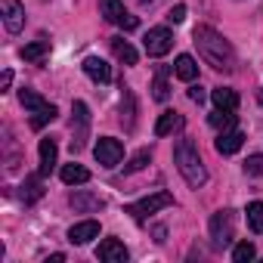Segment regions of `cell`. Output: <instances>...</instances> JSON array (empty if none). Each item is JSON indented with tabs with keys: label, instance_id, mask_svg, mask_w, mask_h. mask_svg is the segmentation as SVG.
<instances>
[{
	"label": "cell",
	"instance_id": "ba28073f",
	"mask_svg": "<svg viewBox=\"0 0 263 263\" xmlns=\"http://www.w3.org/2000/svg\"><path fill=\"white\" fill-rule=\"evenodd\" d=\"M71 134H74V140H71V149L78 152V149H84V140H87V127H90V108H87V102H74L71 105Z\"/></svg>",
	"mask_w": 263,
	"mask_h": 263
},
{
	"label": "cell",
	"instance_id": "ac0fdd59",
	"mask_svg": "<svg viewBox=\"0 0 263 263\" xmlns=\"http://www.w3.org/2000/svg\"><path fill=\"white\" fill-rule=\"evenodd\" d=\"M211 99H214L217 108H229V111L238 108V93L229 90V87H214V90H211Z\"/></svg>",
	"mask_w": 263,
	"mask_h": 263
},
{
	"label": "cell",
	"instance_id": "4dcf8cb0",
	"mask_svg": "<svg viewBox=\"0 0 263 263\" xmlns=\"http://www.w3.org/2000/svg\"><path fill=\"white\" fill-rule=\"evenodd\" d=\"M245 174L248 177H263V155H251L245 161Z\"/></svg>",
	"mask_w": 263,
	"mask_h": 263
},
{
	"label": "cell",
	"instance_id": "484cf974",
	"mask_svg": "<svg viewBox=\"0 0 263 263\" xmlns=\"http://www.w3.org/2000/svg\"><path fill=\"white\" fill-rule=\"evenodd\" d=\"M56 115H59V111H56V105H53V102H47L44 108H37V111L31 115V127H34V130H41V127H44V124H50Z\"/></svg>",
	"mask_w": 263,
	"mask_h": 263
},
{
	"label": "cell",
	"instance_id": "e575fe53",
	"mask_svg": "<svg viewBox=\"0 0 263 263\" xmlns=\"http://www.w3.org/2000/svg\"><path fill=\"white\" fill-rule=\"evenodd\" d=\"M260 102H263V90H260Z\"/></svg>",
	"mask_w": 263,
	"mask_h": 263
},
{
	"label": "cell",
	"instance_id": "4316f807",
	"mask_svg": "<svg viewBox=\"0 0 263 263\" xmlns=\"http://www.w3.org/2000/svg\"><path fill=\"white\" fill-rule=\"evenodd\" d=\"M149 161H152V152H149V149H140L134 158H130V161L124 164V174H137V171H143Z\"/></svg>",
	"mask_w": 263,
	"mask_h": 263
},
{
	"label": "cell",
	"instance_id": "6da1fadb",
	"mask_svg": "<svg viewBox=\"0 0 263 263\" xmlns=\"http://www.w3.org/2000/svg\"><path fill=\"white\" fill-rule=\"evenodd\" d=\"M192 41H195V47H198V56H201L211 68L226 71V74L235 71V50H232V44H229L217 28L198 25V28L192 31Z\"/></svg>",
	"mask_w": 263,
	"mask_h": 263
},
{
	"label": "cell",
	"instance_id": "e0dca14e",
	"mask_svg": "<svg viewBox=\"0 0 263 263\" xmlns=\"http://www.w3.org/2000/svg\"><path fill=\"white\" fill-rule=\"evenodd\" d=\"M111 53H115V59L118 62H124V65H137V50L134 47H130L124 37H111Z\"/></svg>",
	"mask_w": 263,
	"mask_h": 263
},
{
	"label": "cell",
	"instance_id": "7402d4cb",
	"mask_svg": "<svg viewBox=\"0 0 263 263\" xmlns=\"http://www.w3.org/2000/svg\"><path fill=\"white\" fill-rule=\"evenodd\" d=\"M134 111H137V105H134V93H130L127 87H121V121H124L127 130H134Z\"/></svg>",
	"mask_w": 263,
	"mask_h": 263
},
{
	"label": "cell",
	"instance_id": "7c38bea8",
	"mask_svg": "<svg viewBox=\"0 0 263 263\" xmlns=\"http://www.w3.org/2000/svg\"><path fill=\"white\" fill-rule=\"evenodd\" d=\"M84 71H87V78H93L96 84H108V81H111V68H108V62L99 59V56H87V59H84Z\"/></svg>",
	"mask_w": 263,
	"mask_h": 263
},
{
	"label": "cell",
	"instance_id": "5bb4252c",
	"mask_svg": "<svg viewBox=\"0 0 263 263\" xmlns=\"http://www.w3.org/2000/svg\"><path fill=\"white\" fill-rule=\"evenodd\" d=\"M186 124V118L180 115V111H164V115H158V121H155V137H171L174 130H180Z\"/></svg>",
	"mask_w": 263,
	"mask_h": 263
},
{
	"label": "cell",
	"instance_id": "d4e9b609",
	"mask_svg": "<svg viewBox=\"0 0 263 263\" xmlns=\"http://www.w3.org/2000/svg\"><path fill=\"white\" fill-rule=\"evenodd\" d=\"M245 214H248V226H251L257 235H263V201H251Z\"/></svg>",
	"mask_w": 263,
	"mask_h": 263
},
{
	"label": "cell",
	"instance_id": "4fadbf2b",
	"mask_svg": "<svg viewBox=\"0 0 263 263\" xmlns=\"http://www.w3.org/2000/svg\"><path fill=\"white\" fill-rule=\"evenodd\" d=\"M99 235V223L96 220H84V223H74L71 229H68V241L71 245H87L90 238H96Z\"/></svg>",
	"mask_w": 263,
	"mask_h": 263
},
{
	"label": "cell",
	"instance_id": "836d02e7",
	"mask_svg": "<svg viewBox=\"0 0 263 263\" xmlns=\"http://www.w3.org/2000/svg\"><path fill=\"white\" fill-rule=\"evenodd\" d=\"M10 84H13V71H4V78H0V87H4V90H7Z\"/></svg>",
	"mask_w": 263,
	"mask_h": 263
},
{
	"label": "cell",
	"instance_id": "d6986e66",
	"mask_svg": "<svg viewBox=\"0 0 263 263\" xmlns=\"http://www.w3.org/2000/svg\"><path fill=\"white\" fill-rule=\"evenodd\" d=\"M59 177H62L65 186H81V183L90 180V171H87L84 164H65V167L59 171Z\"/></svg>",
	"mask_w": 263,
	"mask_h": 263
},
{
	"label": "cell",
	"instance_id": "8992f818",
	"mask_svg": "<svg viewBox=\"0 0 263 263\" xmlns=\"http://www.w3.org/2000/svg\"><path fill=\"white\" fill-rule=\"evenodd\" d=\"M93 155H96V161L102 167H118L121 158H124V146L115 137H99V143L93 146Z\"/></svg>",
	"mask_w": 263,
	"mask_h": 263
},
{
	"label": "cell",
	"instance_id": "30bf717a",
	"mask_svg": "<svg viewBox=\"0 0 263 263\" xmlns=\"http://www.w3.org/2000/svg\"><path fill=\"white\" fill-rule=\"evenodd\" d=\"M245 146V134H241V130H223V134L217 137V143H214V149L220 152V155H235L238 149Z\"/></svg>",
	"mask_w": 263,
	"mask_h": 263
},
{
	"label": "cell",
	"instance_id": "2e32d148",
	"mask_svg": "<svg viewBox=\"0 0 263 263\" xmlns=\"http://www.w3.org/2000/svg\"><path fill=\"white\" fill-rule=\"evenodd\" d=\"M174 74L180 78V81H186V84H192L195 78H198V62L192 59V56H177V65H174Z\"/></svg>",
	"mask_w": 263,
	"mask_h": 263
},
{
	"label": "cell",
	"instance_id": "cb8c5ba5",
	"mask_svg": "<svg viewBox=\"0 0 263 263\" xmlns=\"http://www.w3.org/2000/svg\"><path fill=\"white\" fill-rule=\"evenodd\" d=\"M50 53V41H34L22 47V59L25 62H44V56Z\"/></svg>",
	"mask_w": 263,
	"mask_h": 263
},
{
	"label": "cell",
	"instance_id": "5b68a950",
	"mask_svg": "<svg viewBox=\"0 0 263 263\" xmlns=\"http://www.w3.org/2000/svg\"><path fill=\"white\" fill-rule=\"evenodd\" d=\"M143 47H146V53H149L152 59L167 56V53L174 50V31H171V28H149V34L143 37Z\"/></svg>",
	"mask_w": 263,
	"mask_h": 263
},
{
	"label": "cell",
	"instance_id": "9a60e30c",
	"mask_svg": "<svg viewBox=\"0 0 263 263\" xmlns=\"http://www.w3.org/2000/svg\"><path fill=\"white\" fill-rule=\"evenodd\" d=\"M56 155H59V149H56V140L44 137V140H41V177H47V174L56 167Z\"/></svg>",
	"mask_w": 263,
	"mask_h": 263
},
{
	"label": "cell",
	"instance_id": "f1b7e54d",
	"mask_svg": "<svg viewBox=\"0 0 263 263\" xmlns=\"http://www.w3.org/2000/svg\"><path fill=\"white\" fill-rule=\"evenodd\" d=\"M257 257V248L251 245V241H238L235 248H232V260L235 263H248V260H254Z\"/></svg>",
	"mask_w": 263,
	"mask_h": 263
},
{
	"label": "cell",
	"instance_id": "7a4b0ae2",
	"mask_svg": "<svg viewBox=\"0 0 263 263\" xmlns=\"http://www.w3.org/2000/svg\"><path fill=\"white\" fill-rule=\"evenodd\" d=\"M174 164H177V171L183 174V180H186L192 189H201V186L208 183L204 161H201V155H198V146H195L189 137L177 140V146H174Z\"/></svg>",
	"mask_w": 263,
	"mask_h": 263
},
{
	"label": "cell",
	"instance_id": "ffe728a7",
	"mask_svg": "<svg viewBox=\"0 0 263 263\" xmlns=\"http://www.w3.org/2000/svg\"><path fill=\"white\" fill-rule=\"evenodd\" d=\"M68 201H71V208H74V211H99V208L105 204L99 195H90V192H84V189H81V192H71V198H68Z\"/></svg>",
	"mask_w": 263,
	"mask_h": 263
},
{
	"label": "cell",
	"instance_id": "8fae6325",
	"mask_svg": "<svg viewBox=\"0 0 263 263\" xmlns=\"http://www.w3.org/2000/svg\"><path fill=\"white\" fill-rule=\"evenodd\" d=\"M96 257H99L102 263H124V260H127V248H124L118 238H105V241H99Z\"/></svg>",
	"mask_w": 263,
	"mask_h": 263
},
{
	"label": "cell",
	"instance_id": "1f68e13d",
	"mask_svg": "<svg viewBox=\"0 0 263 263\" xmlns=\"http://www.w3.org/2000/svg\"><path fill=\"white\" fill-rule=\"evenodd\" d=\"M183 19H186V4H177V7H174V10L167 13V22H174V25H180Z\"/></svg>",
	"mask_w": 263,
	"mask_h": 263
},
{
	"label": "cell",
	"instance_id": "d590c367",
	"mask_svg": "<svg viewBox=\"0 0 263 263\" xmlns=\"http://www.w3.org/2000/svg\"><path fill=\"white\" fill-rule=\"evenodd\" d=\"M143 4H152V0H143Z\"/></svg>",
	"mask_w": 263,
	"mask_h": 263
},
{
	"label": "cell",
	"instance_id": "52a82bcc",
	"mask_svg": "<svg viewBox=\"0 0 263 263\" xmlns=\"http://www.w3.org/2000/svg\"><path fill=\"white\" fill-rule=\"evenodd\" d=\"M232 235H235V229H232V214H229V211H217V214L211 217V238H214V248L232 245Z\"/></svg>",
	"mask_w": 263,
	"mask_h": 263
},
{
	"label": "cell",
	"instance_id": "44dd1931",
	"mask_svg": "<svg viewBox=\"0 0 263 263\" xmlns=\"http://www.w3.org/2000/svg\"><path fill=\"white\" fill-rule=\"evenodd\" d=\"M208 124L214 127V130H232L235 127V111H229V108H217V111H211V118H208Z\"/></svg>",
	"mask_w": 263,
	"mask_h": 263
},
{
	"label": "cell",
	"instance_id": "277c9868",
	"mask_svg": "<svg viewBox=\"0 0 263 263\" xmlns=\"http://www.w3.org/2000/svg\"><path fill=\"white\" fill-rule=\"evenodd\" d=\"M99 10H102L105 22H111V25H121L124 31H134V28L140 25V19H137V16H130V13L124 10V4H121V0H99Z\"/></svg>",
	"mask_w": 263,
	"mask_h": 263
},
{
	"label": "cell",
	"instance_id": "f546056e",
	"mask_svg": "<svg viewBox=\"0 0 263 263\" xmlns=\"http://www.w3.org/2000/svg\"><path fill=\"white\" fill-rule=\"evenodd\" d=\"M19 99H22V105H25L28 111H37V108H44V105H47V99H44L41 93H34V90H22V93H19Z\"/></svg>",
	"mask_w": 263,
	"mask_h": 263
},
{
	"label": "cell",
	"instance_id": "603a6c76",
	"mask_svg": "<svg viewBox=\"0 0 263 263\" xmlns=\"http://www.w3.org/2000/svg\"><path fill=\"white\" fill-rule=\"evenodd\" d=\"M41 195H44L41 174H37V177H25V183H22V201H25V204H34V201H41Z\"/></svg>",
	"mask_w": 263,
	"mask_h": 263
},
{
	"label": "cell",
	"instance_id": "3957f363",
	"mask_svg": "<svg viewBox=\"0 0 263 263\" xmlns=\"http://www.w3.org/2000/svg\"><path fill=\"white\" fill-rule=\"evenodd\" d=\"M171 204H174V195L171 192H155V195H146V198H140L134 204H127L124 214H130L134 220H146L149 214H155L161 208H171Z\"/></svg>",
	"mask_w": 263,
	"mask_h": 263
},
{
	"label": "cell",
	"instance_id": "d6a6232c",
	"mask_svg": "<svg viewBox=\"0 0 263 263\" xmlns=\"http://www.w3.org/2000/svg\"><path fill=\"white\" fill-rule=\"evenodd\" d=\"M189 99H192V102H204V90H201L198 84H192V87H189Z\"/></svg>",
	"mask_w": 263,
	"mask_h": 263
},
{
	"label": "cell",
	"instance_id": "9c48e42d",
	"mask_svg": "<svg viewBox=\"0 0 263 263\" xmlns=\"http://www.w3.org/2000/svg\"><path fill=\"white\" fill-rule=\"evenodd\" d=\"M4 4V25L10 34H19L22 25H25V7L19 4V0H0Z\"/></svg>",
	"mask_w": 263,
	"mask_h": 263
},
{
	"label": "cell",
	"instance_id": "83f0119b",
	"mask_svg": "<svg viewBox=\"0 0 263 263\" xmlns=\"http://www.w3.org/2000/svg\"><path fill=\"white\" fill-rule=\"evenodd\" d=\"M164 74H167V68H158V78H155V84H152V96H155L158 102H167V96H171V87H167Z\"/></svg>",
	"mask_w": 263,
	"mask_h": 263
}]
</instances>
